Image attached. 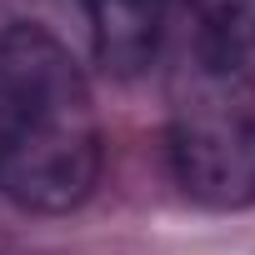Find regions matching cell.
I'll return each instance as SVG.
<instances>
[{"label": "cell", "mask_w": 255, "mask_h": 255, "mask_svg": "<svg viewBox=\"0 0 255 255\" xmlns=\"http://www.w3.org/2000/svg\"><path fill=\"white\" fill-rule=\"evenodd\" d=\"M100 180L90 85L45 25L0 30V195L30 215L75 210Z\"/></svg>", "instance_id": "6da1fadb"}, {"label": "cell", "mask_w": 255, "mask_h": 255, "mask_svg": "<svg viewBox=\"0 0 255 255\" xmlns=\"http://www.w3.org/2000/svg\"><path fill=\"white\" fill-rule=\"evenodd\" d=\"M185 10L200 45H215L225 55L255 50V0H185Z\"/></svg>", "instance_id": "277c9868"}, {"label": "cell", "mask_w": 255, "mask_h": 255, "mask_svg": "<svg viewBox=\"0 0 255 255\" xmlns=\"http://www.w3.org/2000/svg\"><path fill=\"white\" fill-rule=\"evenodd\" d=\"M170 165L210 210L255 205V75L245 55L190 45L170 75Z\"/></svg>", "instance_id": "7a4b0ae2"}, {"label": "cell", "mask_w": 255, "mask_h": 255, "mask_svg": "<svg viewBox=\"0 0 255 255\" xmlns=\"http://www.w3.org/2000/svg\"><path fill=\"white\" fill-rule=\"evenodd\" d=\"M90 20V45L100 70L130 80L160 55L165 35V0H80Z\"/></svg>", "instance_id": "3957f363"}]
</instances>
